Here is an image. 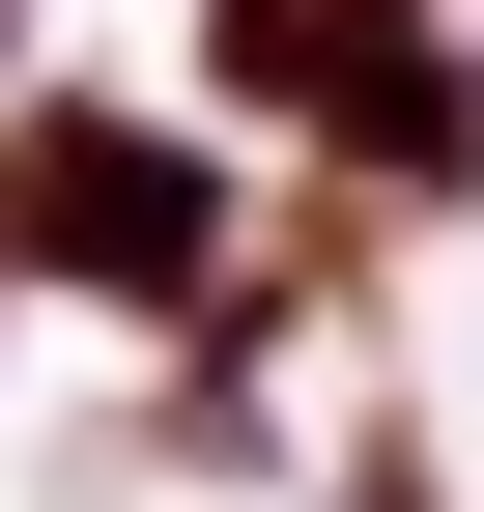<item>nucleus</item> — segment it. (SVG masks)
Masks as SVG:
<instances>
[{"mask_svg": "<svg viewBox=\"0 0 484 512\" xmlns=\"http://www.w3.org/2000/svg\"><path fill=\"white\" fill-rule=\"evenodd\" d=\"M0 228L86 256V285H143V313H200V285H228V171H171L143 114H29V143H0Z\"/></svg>", "mask_w": 484, "mask_h": 512, "instance_id": "f257e3e1", "label": "nucleus"}]
</instances>
